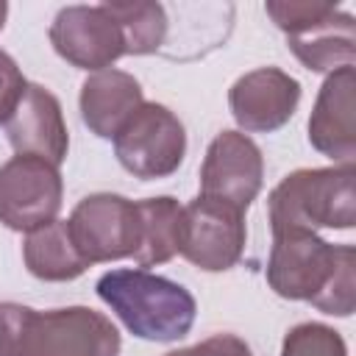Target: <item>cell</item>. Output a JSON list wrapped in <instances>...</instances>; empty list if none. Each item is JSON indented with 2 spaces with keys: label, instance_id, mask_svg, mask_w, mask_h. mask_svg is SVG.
I'll return each instance as SVG.
<instances>
[{
  "label": "cell",
  "instance_id": "cell-13",
  "mask_svg": "<svg viewBox=\"0 0 356 356\" xmlns=\"http://www.w3.org/2000/svg\"><path fill=\"white\" fill-rule=\"evenodd\" d=\"M356 72L342 67L331 72L314 100L309 117V142L334 164H353L356 156V111H353Z\"/></svg>",
  "mask_w": 356,
  "mask_h": 356
},
{
  "label": "cell",
  "instance_id": "cell-22",
  "mask_svg": "<svg viewBox=\"0 0 356 356\" xmlns=\"http://www.w3.org/2000/svg\"><path fill=\"white\" fill-rule=\"evenodd\" d=\"M6 14H8V6L0 0V31H3V25H6Z\"/></svg>",
  "mask_w": 356,
  "mask_h": 356
},
{
  "label": "cell",
  "instance_id": "cell-19",
  "mask_svg": "<svg viewBox=\"0 0 356 356\" xmlns=\"http://www.w3.org/2000/svg\"><path fill=\"white\" fill-rule=\"evenodd\" d=\"M281 356H348L339 331L323 323H300L286 331L281 342Z\"/></svg>",
  "mask_w": 356,
  "mask_h": 356
},
{
  "label": "cell",
  "instance_id": "cell-4",
  "mask_svg": "<svg viewBox=\"0 0 356 356\" xmlns=\"http://www.w3.org/2000/svg\"><path fill=\"white\" fill-rule=\"evenodd\" d=\"M356 170L353 164L295 170L270 192L267 214L270 228L317 231V228H353L356 222Z\"/></svg>",
  "mask_w": 356,
  "mask_h": 356
},
{
  "label": "cell",
  "instance_id": "cell-6",
  "mask_svg": "<svg viewBox=\"0 0 356 356\" xmlns=\"http://www.w3.org/2000/svg\"><path fill=\"white\" fill-rule=\"evenodd\" d=\"M114 153L134 178H167L181 167L186 153L184 122L161 103H142L114 136Z\"/></svg>",
  "mask_w": 356,
  "mask_h": 356
},
{
  "label": "cell",
  "instance_id": "cell-18",
  "mask_svg": "<svg viewBox=\"0 0 356 356\" xmlns=\"http://www.w3.org/2000/svg\"><path fill=\"white\" fill-rule=\"evenodd\" d=\"M106 8L122 28L125 56L159 53L167 44L170 19H167V8L161 3L134 0V3H106Z\"/></svg>",
  "mask_w": 356,
  "mask_h": 356
},
{
  "label": "cell",
  "instance_id": "cell-14",
  "mask_svg": "<svg viewBox=\"0 0 356 356\" xmlns=\"http://www.w3.org/2000/svg\"><path fill=\"white\" fill-rule=\"evenodd\" d=\"M8 142L17 153L47 159L50 164H61L70 150V134L61 114V103L53 92L39 83H28L22 100L6 122Z\"/></svg>",
  "mask_w": 356,
  "mask_h": 356
},
{
  "label": "cell",
  "instance_id": "cell-5",
  "mask_svg": "<svg viewBox=\"0 0 356 356\" xmlns=\"http://www.w3.org/2000/svg\"><path fill=\"white\" fill-rule=\"evenodd\" d=\"M273 22L286 33L289 50L312 72H337L353 67L356 22L334 3L317 0H273L264 6Z\"/></svg>",
  "mask_w": 356,
  "mask_h": 356
},
{
  "label": "cell",
  "instance_id": "cell-17",
  "mask_svg": "<svg viewBox=\"0 0 356 356\" xmlns=\"http://www.w3.org/2000/svg\"><path fill=\"white\" fill-rule=\"evenodd\" d=\"M139 206V248L134 261L145 270L153 264H164L178 253V228H181V206L175 197H145Z\"/></svg>",
  "mask_w": 356,
  "mask_h": 356
},
{
  "label": "cell",
  "instance_id": "cell-21",
  "mask_svg": "<svg viewBox=\"0 0 356 356\" xmlns=\"http://www.w3.org/2000/svg\"><path fill=\"white\" fill-rule=\"evenodd\" d=\"M164 356H253L248 342L234 337V334H214L197 345H189V348H178V350H170Z\"/></svg>",
  "mask_w": 356,
  "mask_h": 356
},
{
  "label": "cell",
  "instance_id": "cell-11",
  "mask_svg": "<svg viewBox=\"0 0 356 356\" xmlns=\"http://www.w3.org/2000/svg\"><path fill=\"white\" fill-rule=\"evenodd\" d=\"M261 181L264 159L259 145L239 131L217 134L200 167V195L248 211L261 192Z\"/></svg>",
  "mask_w": 356,
  "mask_h": 356
},
{
  "label": "cell",
  "instance_id": "cell-12",
  "mask_svg": "<svg viewBox=\"0 0 356 356\" xmlns=\"http://www.w3.org/2000/svg\"><path fill=\"white\" fill-rule=\"evenodd\" d=\"M300 103V83L278 70L259 67L234 81L228 92V106L242 131L270 134L289 122Z\"/></svg>",
  "mask_w": 356,
  "mask_h": 356
},
{
  "label": "cell",
  "instance_id": "cell-9",
  "mask_svg": "<svg viewBox=\"0 0 356 356\" xmlns=\"http://www.w3.org/2000/svg\"><path fill=\"white\" fill-rule=\"evenodd\" d=\"M64 181L56 164L17 153L0 167V222L11 231H36L56 220Z\"/></svg>",
  "mask_w": 356,
  "mask_h": 356
},
{
  "label": "cell",
  "instance_id": "cell-3",
  "mask_svg": "<svg viewBox=\"0 0 356 356\" xmlns=\"http://www.w3.org/2000/svg\"><path fill=\"white\" fill-rule=\"evenodd\" d=\"M95 289L122 325L147 342H175L186 337L197 314V303L186 286L142 267L108 270L97 278Z\"/></svg>",
  "mask_w": 356,
  "mask_h": 356
},
{
  "label": "cell",
  "instance_id": "cell-16",
  "mask_svg": "<svg viewBox=\"0 0 356 356\" xmlns=\"http://www.w3.org/2000/svg\"><path fill=\"white\" fill-rule=\"evenodd\" d=\"M22 259L28 273L39 281H75L89 267L70 236L67 220H53L31 231L22 245Z\"/></svg>",
  "mask_w": 356,
  "mask_h": 356
},
{
  "label": "cell",
  "instance_id": "cell-15",
  "mask_svg": "<svg viewBox=\"0 0 356 356\" xmlns=\"http://www.w3.org/2000/svg\"><path fill=\"white\" fill-rule=\"evenodd\" d=\"M142 103L145 100L139 81L114 67L92 72L81 83V120L100 139H114Z\"/></svg>",
  "mask_w": 356,
  "mask_h": 356
},
{
  "label": "cell",
  "instance_id": "cell-20",
  "mask_svg": "<svg viewBox=\"0 0 356 356\" xmlns=\"http://www.w3.org/2000/svg\"><path fill=\"white\" fill-rule=\"evenodd\" d=\"M25 86H28V81L22 78L17 61L6 50H0V125H6L8 117L14 114L17 103L22 100Z\"/></svg>",
  "mask_w": 356,
  "mask_h": 356
},
{
  "label": "cell",
  "instance_id": "cell-8",
  "mask_svg": "<svg viewBox=\"0 0 356 356\" xmlns=\"http://www.w3.org/2000/svg\"><path fill=\"white\" fill-rule=\"evenodd\" d=\"M78 253L92 264L134 256L139 248V206L122 195H86L67 220Z\"/></svg>",
  "mask_w": 356,
  "mask_h": 356
},
{
  "label": "cell",
  "instance_id": "cell-1",
  "mask_svg": "<svg viewBox=\"0 0 356 356\" xmlns=\"http://www.w3.org/2000/svg\"><path fill=\"white\" fill-rule=\"evenodd\" d=\"M356 250L328 245L317 231L289 228L273 234L267 284L286 300H306L314 309L348 317L356 300Z\"/></svg>",
  "mask_w": 356,
  "mask_h": 356
},
{
  "label": "cell",
  "instance_id": "cell-10",
  "mask_svg": "<svg viewBox=\"0 0 356 356\" xmlns=\"http://www.w3.org/2000/svg\"><path fill=\"white\" fill-rule=\"evenodd\" d=\"M53 50L78 70H108L125 56V36L106 3L100 6H67L50 25Z\"/></svg>",
  "mask_w": 356,
  "mask_h": 356
},
{
  "label": "cell",
  "instance_id": "cell-7",
  "mask_svg": "<svg viewBox=\"0 0 356 356\" xmlns=\"http://www.w3.org/2000/svg\"><path fill=\"white\" fill-rule=\"evenodd\" d=\"M245 239V211L203 195H197L189 206H181L178 253L189 264L206 273L231 270L242 259Z\"/></svg>",
  "mask_w": 356,
  "mask_h": 356
},
{
  "label": "cell",
  "instance_id": "cell-2",
  "mask_svg": "<svg viewBox=\"0 0 356 356\" xmlns=\"http://www.w3.org/2000/svg\"><path fill=\"white\" fill-rule=\"evenodd\" d=\"M120 348L117 325L89 306L39 312L0 300V356H120Z\"/></svg>",
  "mask_w": 356,
  "mask_h": 356
}]
</instances>
